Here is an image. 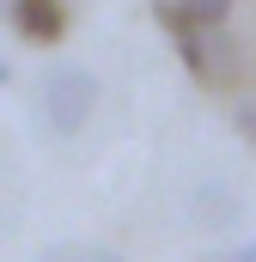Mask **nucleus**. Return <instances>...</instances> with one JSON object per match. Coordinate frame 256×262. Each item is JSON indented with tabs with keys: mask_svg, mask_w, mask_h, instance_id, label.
Instances as JSON below:
<instances>
[{
	"mask_svg": "<svg viewBox=\"0 0 256 262\" xmlns=\"http://www.w3.org/2000/svg\"><path fill=\"white\" fill-rule=\"evenodd\" d=\"M98 110V73L92 67H55L43 79V116L55 134H79Z\"/></svg>",
	"mask_w": 256,
	"mask_h": 262,
	"instance_id": "obj_1",
	"label": "nucleus"
},
{
	"mask_svg": "<svg viewBox=\"0 0 256 262\" xmlns=\"http://www.w3.org/2000/svg\"><path fill=\"white\" fill-rule=\"evenodd\" d=\"M153 12H159V25L171 31V43H177L183 67H189V73L201 79V85H220V79L232 73V55H226V49L214 43V31H189V25H177V18H171V12H165L159 0H153Z\"/></svg>",
	"mask_w": 256,
	"mask_h": 262,
	"instance_id": "obj_2",
	"label": "nucleus"
},
{
	"mask_svg": "<svg viewBox=\"0 0 256 262\" xmlns=\"http://www.w3.org/2000/svg\"><path fill=\"white\" fill-rule=\"evenodd\" d=\"M12 25L31 43H61L67 37V6L61 0H12Z\"/></svg>",
	"mask_w": 256,
	"mask_h": 262,
	"instance_id": "obj_3",
	"label": "nucleus"
},
{
	"mask_svg": "<svg viewBox=\"0 0 256 262\" xmlns=\"http://www.w3.org/2000/svg\"><path fill=\"white\" fill-rule=\"evenodd\" d=\"M177 25H189V31H220L226 25V12H232V0H159Z\"/></svg>",
	"mask_w": 256,
	"mask_h": 262,
	"instance_id": "obj_4",
	"label": "nucleus"
},
{
	"mask_svg": "<svg viewBox=\"0 0 256 262\" xmlns=\"http://www.w3.org/2000/svg\"><path fill=\"white\" fill-rule=\"evenodd\" d=\"M43 262H128V256L110 250V244H79V238H67V244H49Z\"/></svg>",
	"mask_w": 256,
	"mask_h": 262,
	"instance_id": "obj_5",
	"label": "nucleus"
},
{
	"mask_svg": "<svg viewBox=\"0 0 256 262\" xmlns=\"http://www.w3.org/2000/svg\"><path fill=\"white\" fill-rule=\"evenodd\" d=\"M232 128L256 146V104H250V98H244V104H232Z\"/></svg>",
	"mask_w": 256,
	"mask_h": 262,
	"instance_id": "obj_6",
	"label": "nucleus"
},
{
	"mask_svg": "<svg viewBox=\"0 0 256 262\" xmlns=\"http://www.w3.org/2000/svg\"><path fill=\"white\" fill-rule=\"evenodd\" d=\"M207 262H256V238H250V244H238V250H226V256H207Z\"/></svg>",
	"mask_w": 256,
	"mask_h": 262,
	"instance_id": "obj_7",
	"label": "nucleus"
},
{
	"mask_svg": "<svg viewBox=\"0 0 256 262\" xmlns=\"http://www.w3.org/2000/svg\"><path fill=\"white\" fill-rule=\"evenodd\" d=\"M6 79H12V67H6V61H0V85H6Z\"/></svg>",
	"mask_w": 256,
	"mask_h": 262,
	"instance_id": "obj_8",
	"label": "nucleus"
}]
</instances>
